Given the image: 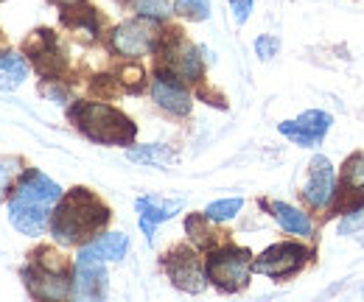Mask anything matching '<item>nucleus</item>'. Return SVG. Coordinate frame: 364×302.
Segmentation results:
<instances>
[{
  "mask_svg": "<svg viewBox=\"0 0 364 302\" xmlns=\"http://www.w3.org/2000/svg\"><path fill=\"white\" fill-rule=\"evenodd\" d=\"M272 213L277 218V224L286 230V232H294V235H309L311 232V221L306 213H300L297 207L286 205V202H274Z\"/></svg>",
  "mask_w": 364,
  "mask_h": 302,
  "instance_id": "f3484780",
  "label": "nucleus"
},
{
  "mask_svg": "<svg viewBox=\"0 0 364 302\" xmlns=\"http://www.w3.org/2000/svg\"><path fill=\"white\" fill-rule=\"evenodd\" d=\"M127 157L132 163H140V166H168L174 160V151L168 146H137V149H129Z\"/></svg>",
  "mask_w": 364,
  "mask_h": 302,
  "instance_id": "6ab92c4d",
  "label": "nucleus"
},
{
  "mask_svg": "<svg viewBox=\"0 0 364 302\" xmlns=\"http://www.w3.org/2000/svg\"><path fill=\"white\" fill-rule=\"evenodd\" d=\"M174 11L188 20H208L210 17V0H177Z\"/></svg>",
  "mask_w": 364,
  "mask_h": 302,
  "instance_id": "5701e85b",
  "label": "nucleus"
},
{
  "mask_svg": "<svg viewBox=\"0 0 364 302\" xmlns=\"http://www.w3.org/2000/svg\"><path fill=\"white\" fill-rule=\"evenodd\" d=\"M28 76V65L20 53H0V87L14 90L26 82Z\"/></svg>",
  "mask_w": 364,
  "mask_h": 302,
  "instance_id": "a211bd4d",
  "label": "nucleus"
},
{
  "mask_svg": "<svg viewBox=\"0 0 364 302\" xmlns=\"http://www.w3.org/2000/svg\"><path fill=\"white\" fill-rule=\"evenodd\" d=\"M129 6L140 17H149V20H163L174 11V6L168 0H129Z\"/></svg>",
  "mask_w": 364,
  "mask_h": 302,
  "instance_id": "412c9836",
  "label": "nucleus"
},
{
  "mask_svg": "<svg viewBox=\"0 0 364 302\" xmlns=\"http://www.w3.org/2000/svg\"><path fill=\"white\" fill-rule=\"evenodd\" d=\"M107 218H109L107 207H104L92 193H87L85 188H76L68 199H62L59 210L53 213L50 230H53V235H56L59 241L76 244V241H82L85 235L95 232L101 224H107Z\"/></svg>",
  "mask_w": 364,
  "mask_h": 302,
  "instance_id": "f257e3e1",
  "label": "nucleus"
},
{
  "mask_svg": "<svg viewBox=\"0 0 364 302\" xmlns=\"http://www.w3.org/2000/svg\"><path fill=\"white\" fill-rule=\"evenodd\" d=\"M306 258L309 252L300 244H274L252 263V269L267 277H286V274H294L306 263Z\"/></svg>",
  "mask_w": 364,
  "mask_h": 302,
  "instance_id": "39448f33",
  "label": "nucleus"
},
{
  "mask_svg": "<svg viewBox=\"0 0 364 302\" xmlns=\"http://www.w3.org/2000/svg\"><path fill=\"white\" fill-rule=\"evenodd\" d=\"M331 115L322 109H309L303 112L297 121H283L277 129L286 134L289 140H294L297 146H319V140L325 137V131L331 129Z\"/></svg>",
  "mask_w": 364,
  "mask_h": 302,
  "instance_id": "423d86ee",
  "label": "nucleus"
},
{
  "mask_svg": "<svg viewBox=\"0 0 364 302\" xmlns=\"http://www.w3.org/2000/svg\"><path fill=\"white\" fill-rule=\"evenodd\" d=\"M168 274H171L174 286L182 288V291L196 294V291L205 288L202 269H199V263H196V258H193L191 252H177V255H171V260H168Z\"/></svg>",
  "mask_w": 364,
  "mask_h": 302,
  "instance_id": "f8f14e48",
  "label": "nucleus"
},
{
  "mask_svg": "<svg viewBox=\"0 0 364 302\" xmlns=\"http://www.w3.org/2000/svg\"><path fill=\"white\" fill-rule=\"evenodd\" d=\"M232 3V14H235V23H247L250 11H252V0H230Z\"/></svg>",
  "mask_w": 364,
  "mask_h": 302,
  "instance_id": "a878e982",
  "label": "nucleus"
},
{
  "mask_svg": "<svg viewBox=\"0 0 364 302\" xmlns=\"http://www.w3.org/2000/svg\"><path fill=\"white\" fill-rule=\"evenodd\" d=\"M151 98H154L166 112H174V115H188V112H191V95H188L171 76H157V79L151 82Z\"/></svg>",
  "mask_w": 364,
  "mask_h": 302,
  "instance_id": "ddd939ff",
  "label": "nucleus"
},
{
  "mask_svg": "<svg viewBox=\"0 0 364 302\" xmlns=\"http://www.w3.org/2000/svg\"><path fill=\"white\" fill-rule=\"evenodd\" d=\"M104 291H107L104 260L79 252L76 274H73V297H79V300H98V297H104Z\"/></svg>",
  "mask_w": 364,
  "mask_h": 302,
  "instance_id": "0eeeda50",
  "label": "nucleus"
},
{
  "mask_svg": "<svg viewBox=\"0 0 364 302\" xmlns=\"http://www.w3.org/2000/svg\"><path fill=\"white\" fill-rule=\"evenodd\" d=\"M73 121L90 140H98V143L118 146V143H129L135 137V126L129 124V118L107 104H79L73 109Z\"/></svg>",
  "mask_w": 364,
  "mask_h": 302,
  "instance_id": "f03ea898",
  "label": "nucleus"
},
{
  "mask_svg": "<svg viewBox=\"0 0 364 302\" xmlns=\"http://www.w3.org/2000/svg\"><path fill=\"white\" fill-rule=\"evenodd\" d=\"M364 227V210H356V213H350V216L342 218V224H339V235H350V232H356V230H362Z\"/></svg>",
  "mask_w": 364,
  "mask_h": 302,
  "instance_id": "393cba45",
  "label": "nucleus"
},
{
  "mask_svg": "<svg viewBox=\"0 0 364 302\" xmlns=\"http://www.w3.org/2000/svg\"><path fill=\"white\" fill-rule=\"evenodd\" d=\"M336 190V176H333V166L328 157H314L311 160V171H309V182H306V202L311 207H325L333 199Z\"/></svg>",
  "mask_w": 364,
  "mask_h": 302,
  "instance_id": "9d476101",
  "label": "nucleus"
},
{
  "mask_svg": "<svg viewBox=\"0 0 364 302\" xmlns=\"http://www.w3.org/2000/svg\"><path fill=\"white\" fill-rule=\"evenodd\" d=\"M157 23L149 20V17H140V20H129V23H121L115 31H112V48L121 53V56H146L154 50L157 45Z\"/></svg>",
  "mask_w": 364,
  "mask_h": 302,
  "instance_id": "20e7f679",
  "label": "nucleus"
},
{
  "mask_svg": "<svg viewBox=\"0 0 364 302\" xmlns=\"http://www.w3.org/2000/svg\"><path fill=\"white\" fill-rule=\"evenodd\" d=\"M127 249H129V238H127L124 232H107V235H101L98 241L87 244L82 252L98 260H121L127 255Z\"/></svg>",
  "mask_w": 364,
  "mask_h": 302,
  "instance_id": "dca6fc26",
  "label": "nucleus"
},
{
  "mask_svg": "<svg viewBox=\"0 0 364 302\" xmlns=\"http://www.w3.org/2000/svg\"><path fill=\"white\" fill-rule=\"evenodd\" d=\"M277 48H280V43H277V37H272V34H264V37L255 40V53H258L261 59L277 56Z\"/></svg>",
  "mask_w": 364,
  "mask_h": 302,
  "instance_id": "b1692460",
  "label": "nucleus"
},
{
  "mask_svg": "<svg viewBox=\"0 0 364 302\" xmlns=\"http://www.w3.org/2000/svg\"><path fill=\"white\" fill-rule=\"evenodd\" d=\"M48 218H50L48 207H40V205H31V202H23V199L11 196V202H9V221L23 235H43V230L48 227Z\"/></svg>",
  "mask_w": 364,
  "mask_h": 302,
  "instance_id": "9b49d317",
  "label": "nucleus"
},
{
  "mask_svg": "<svg viewBox=\"0 0 364 302\" xmlns=\"http://www.w3.org/2000/svg\"><path fill=\"white\" fill-rule=\"evenodd\" d=\"M0 3H3V0H0Z\"/></svg>",
  "mask_w": 364,
  "mask_h": 302,
  "instance_id": "c85d7f7f",
  "label": "nucleus"
},
{
  "mask_svg": "<svg viewBox=\"0 0 364 302\" xmlns=\"http://www.w3.org/2000/svg\"><path fill=\"white\" fill-rule=\"evenodd\" d=\"M28 277V288L34 297H68V280L62 277V271H50V269H34V271H26Z\"/></svg>",
  "mask_w": 364,
  "mask_h": 302,
  "instance_id": "2eb2a0df",
  "label": "nucleus"
},
{
  "mask_svg": "<svg viewBox=\"0 0 364 302\" xmlns=\"http://www.w3.org/2000/svg\"><path fill=\"white\" fill-rule=\"evenodd\" d=\"M14 199H23V202H31V205H40V207H53L59 199H62V188L40 171H26L23 179L17 182V190H14Z\"/></svg>",
  "mask_w": 364,
  "mask_h": 302,
  "instance_id": "6e6552de",
  "label": "nucleus"
},
{
  "mask_svg": "<svg viewBox=\"0 0 364 302\" xmlns=\"http://www.w3.org/2000/svg\"><path fill=\"white\" fill-rule=\"evenodd\" d=\"M345 188L350 193H364V154L348 160V166H345Z\"/></svg>",
  "mask_w": 364,
  "mask_h": 302,
  "instance_id": "4be33fe9",
  "label": "nucleus"
},
{
  "mask_svg": "<svg viewBox=\"0 0 364 302\" xmlns=\"http://www.w3.org/2000/svg\"><path fill=\"white\" fill-rule=\"evenodd\" d=\"M168 70L185 79V82H196L202 76V62H199V53L196 48L188 43H177L168 48Z\"/></svg>",
  "mask_w": 364,
  "mask_h": 302,
  "instance_id": "4468645a",
  "label": "nucleus"
},
{
  "mask_svg": "<svg viewBox=\"0 0 364 302\" xmlns=\"http://www.w3.org/2000/svg\"><path fill=\"white\" fill-rule=\"evenodd\" d=\"M250 252L244 249H222L208 258V280L222 291H238L250 280Z\"/></svg>",
  "mask_w": 364,
  "mask_h": 302,
  "instance_id": "7ed1b4c3",
  "label": "nucleus"
},
{
  "mask_svg": "<svg viewBox=\"0 0 364 302\" xmlns=\"http://www.w3.org/2000/svg\"><path fill=\"white\" fill-rule=\"evenodd\" d=\"M244 207V202L235 196V199H219V202H210L205 207V218L208 221H230L235 218V213Z\"/></svg>",
  "mask_w": 364,
  "mask_h": 302,
  "instance_id": "aec40b11",
  "label": "nucleus"
},
{
  "mask_svg": "<svg viewBox=\"0 0 364 302\" xmlns=\"http://www.w3.org/2000/svg\"><path fill=\"white\" fill-rule=\"evenodd\" d=\"M137 207V221H140V230L143 235L151 241L154 238V230L157 224L174 218L182 210V199H160V196H140L135 202Z\"/></svg>",
  "mask_w": 364,
  "mask_h": 302,
  "instance_id": "1a4fd4ad",
  "label": "nucleus"
},
{
  "mask_svg": "<svg viewBox=\"0 0 364 302\" xmlns=\"http://www.w3.org/2000/svg\"><path fill=\"white\" fill-rule=\"evenodd\" d=\"M56 3H62V6H76V3H82V0H56Z\"/></svg>",
  "mask_w": 364,
  "mask_h": 302,
  "instance_id": "cd10ccee",
  "label": "nucleus"
},
{
  "mask_svg": "<svg viewBox=\"0 0 364 302\" xmlns=\"http://www.w3.org/2000/svg\"><path fill=\"white\" fill-rule=\"evenodd\" d=\"M9 179H11V171L0 163V196H3V193H6V188H9Z\"/></svg>",
  "mask_w": 364,
  "mask_h": 302,
  "instance_id": "bb28decb",
  "label": "nucleus"
}]
</instances>
